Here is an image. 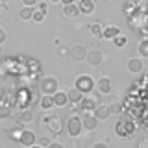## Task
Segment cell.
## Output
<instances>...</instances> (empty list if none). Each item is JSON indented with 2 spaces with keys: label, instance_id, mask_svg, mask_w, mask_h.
<instances>
[{
  "label": "cell",
  "instance_id": "836d02e7",
  "mask_svg": "<svg viewBox=\"0 0 148 148\" xmlns=\"http://www.w3.org/2000/svg\"><path fill=\"white\" fill-rule=\"evenodd\" d=\"M4 43H6V30L0 26V45H4Z\"/></svg>",
  "mask_w": 148,
  "mask_h": 148
},
{
  "label": "cell",
  "instance_id": "ba28073f",
  "mask_svg": "<svg viewBox=\"0 0 148 148\" xmlns=\"http://www.w3.org/2000/svg\"><path fill=\"white\" fill-rule=\"evenodd\" d=\"M96 106H98V102H96L92 96H89V95H85L82 98V102L78 104V108H80L83 113H95V109H96Z\"/></svg>",
  "mask_w": 148,
  "mask_h": 148
},
{
  "label": "cell",
  "instance_id": "b9f144b4",
  "mask_svg": "<svg viewBox=\"0 0 148 148\" xmlns=\"http://www.w3.org/2000/svg\"><path fill=\"white\" fill-rule=\"evenodd\" d=\"M2 96H4V91H2V89H0V98H2Z\"/></svg>",
  "mask_w": 148,
  "mask_h": 148
},
{
  "label": "cell",
  "instance_id": "2e32d148",
  "mask_svg": "<svg viewBox=\"0 0 148 148\" xmlns=\"http://www.w3.org/2000/svg\"><path fill=\"white\" fill-rule=\"evenodd\" d=\"M120 34H122V32H120V28L119 26H108V28H104V32H102V37H104V39H109V41H113L115 37H119Z\"/></svg>",
  "mask_w": 148,
  "mask_h": 148
},
{
  "label": "cell",
  "instance_id": "52a82bcc",
  "mask_svg": "<svg viewBox=\"0 0 148 148\" xmlns=\"http://www.w3.org/2000/svg\"><path fill=\"white\" fill-rule=\"evenodd\" d=\"M87 54H89V50H87L83 45H72L71 50H69V56H71V59H74L76 63L85 61V59H87Z\"/></svg>",
  "mask_w": 148,
  "mask_h": 148
},
{
  "label": "cell",
  "instance_id": "4316f807",
  "mask_svg": "<svg viewBox=\"0 0 148 148\" xmlns=\"http://www.w3.org/2000/svg\"><path fill=\"white\" fill-rule=\"evenodd\" d=\"M89 30H91V34L95 35V37H102V32H104V28L100 26V22H92V24L89 26Z\"/></svg>",
  "mask_w": 148,
  "mask_h": 148
},
{
  "label": "cell",
  "instance_id": "e575fe53",
  "mask_svg": "<svg viewBox=\"0 0 148 148\" xmlns=\"http://www.w3.org/2000/svg\"><path fill=\"white\" fill-rule=\"evenodd\" d=\"M137 148H148V137H146V139H143V141H139Z\"/></svg>",
  "mask_w": 148,
  "mask_h": 148
},
{
  "label": "cell",
  "instance_id": "7bdbcfd3",
  "mask_svg": "<svg viewBox=\"0 0 148 148\" xmlns=\"http://www.w3.org/2000/svg\"><path fill=\"white\" fill-rule=\"evenodd\" d=\"M0 2H2V4H8V2H9V0H0Z\"/></svg>",
  "mask_w": 148,
  "mask_h": 148
},
{
  "label": "cell",
  "instance_id": "f35d334b",
  "mask_svg": "<svg viewBox=\"0 0 148 148\" xmlns=\"http://www.w3.org/2000/svg\"><path fill=\"white\" fill-rule=\"evenodd\" d=\"M59 54H61V56H67V54H69V50H67V48H61V46H59Z\"/></svg>",
  "mask_w": 148,
  "mask_h": 148
},
{
  "label": "cell",
  "instance_id": "277c9868",
  "mask_svg": "<svg viewBox=\"0 0 148 148\" xmlns=\"http://www.w3.org/2000/svg\"><path fill=\"white\" fill-rule=\"evenodd\" d=\"M39 91L43 92V95L54 96L56 92L59 91V83L52 76H45V78H41V82H39Z\"/></svg>",
  "mask_w": 148,
  "mask_h": 148
},
{
  "label": "cell",
  "instance_id": "d590c367",
  "mask_svg": "<svg viewBox=\"0 0 148 148\" xmlns=\"http://www.w3.org/2000/svg\"><path fill=\"white\" fill-rule=\"evenodd\" d=\"M48 148H65V146L61 145V143H54V141H52V145H50Z\"/></svg>",
  "mask_w": 148,
  "mask_h": 148
},
{
  "label": "cell",
  "instance_id": "9c48e42d",
  "mask_svg": "<svg viewBox=\"0 0 148 148\" xmlns=\"http://www.w3.org/2000/svg\"><path fill=\"white\" fill-rule=\"evenodd\" d=\"M18 145H22V146H26V148L35 146V145H37L35 133L30 132V130H24V132H22V135H21V141H18Z\"/></svg>",
  "mask_w": 148,
  "mask_h": 148
},
{
  "label": "cell",
  "instance_id": "6da1fadb",
  "mask_svg": "<svg viewBox=\"0 0 148 148\" xmlns=\"http://www.w3.org/2000/svg\"><path fill=\"white\" fill-rule=\"evenodd\" d=\"M115 133L120 139H133V135H135V122L128 117L119 119V122L115 124Z\"/></svg>",
  "mask_w": 148,
  "mask_h": 148
},
{
  "label": "cell",
  "instance_id": "e0dca14e",
  "mask_svg": "<svg viewBox=\"0 0 148 148\" xmlns=\"http://www.w3.org/2000/svg\"><path fill=\"white\" fill-rule=\"evenodd\" d=\"M63 15L67 18H76V17L82 15V11H80V8H78V4H71V6L63 8Z\"/></svg>",
  "mask_w": 148,
  "mask_h": 148
},
{
  "label": "cell",
  "instance_id": "4dcf8cb0",
  "mask_svg": "<svg viewBox=\"0 0 148 148\" xmlns=\"http://www.w3.org/2000/svg\"><path fill=\"white\" fill-rule=\"evenodd\" d=\"M37 9H41V11L46 15V13H48V4H46V2H39V4H37Z\"/></svg>",
  "mask_w": 148,
  "mask_h": 148
},
{
  "label": "cell",
  "instance_id": "1f68e13d",
  "mask_svg": "<svg viewBox=\"0 0 148 148\" xmlns=\"http://www.w3.org/2000/svg\"><path fill=\"white\" fill-rule=\"evenodd\" d=\"M35 4H39V0H22V6H28V8H34Z\"/></svg>",
  "mask_w": 148,
  "mask_h": 148
},
{
  "label": "cell",
  "instance_id": "9a60e30c",
  "mask_svg": "<svg viewBox=\"0 0 148 148\" xmlns=\"http://www.w3.org/2000/svg\"><path fill=\"white\" fill-rule=\"evenodd\" d=\"M78 8L82 15H91L95 11V0H78Z\"/></svg>",
  "mask_w": 148,
  "mask_h": 148
},
{
  "label": "cell",
  "instance_id": "cb8c5ba5",
  "mask_svg": "<svg viewBox=\"0 0 148 148\" xmlns=\"http://www.w3.org/2000/svg\"><path fill=\"white\" fill-rule=\"evenodd\" d=\"M26 65H28V69H30V74H39V71H41V63L37 61V59L30 58Z\"/></svg>",
  "mask_w": 148,
  "mask_h": 148
},
{
  "label": "cell",
  "instance_id": "5bb4252c",
  "mask_svg": "<svg viewBox=\"0 0 148 148\" xmlns=\"http://www.w3.org/2000/svg\"><path fill=\"white\" fill-rule=\"evenodd\" d=\"M96 89H98L100 95H109L111 92V80L108 76H102L98 80V83H96Z\"/></svg>",
  "mask_w": 148,
  "mask_h": 148
},
{
  "label": "cell",
  "instance_id": "7c38bea8",
  "mask_svg": "<svg viewBox=\"0 0 148 148\" xmlns=\"http://www.w3.org/2000/svg\"><path fill=\"white\" fill-rule=\"evenodd\" d=\"M89 65H92V67H96V65H100L102 61H104V54L100 52V50H89V54H87V59H85Z\"/></svg>",
  "mask_w": 148,
  "mask_h": 148
},
{
  "label": "cell",
  "instance_id": "60d3db41",
  "mask_svg": "<svg viewBox=\"0 0 148 148\" xmlns=\"http://www.w3.org/2000/svg\"><path fill=\"white\" fill-rule=\"evenodd\" d=\"M50 2H54V4H58V2H61V0H50Z\"/></svg>",
  "mask_w": 148,
  "mask_h": 148
},
{
  "label": "cell",
  "instance_id": "4fadbf2b",
  "mask_svg": "<svg viewBox=\"0 0 148 148\" xmlns=\"http://www.w3.org/2000/svg\"><path fill=\"white\" fill-rule=\"evenodd\" d=\"M109 115H111V108L108 104H98L96 106V109H95V117L98 119V120H108L109 119Z\"/></svg>",
  "mask_w": 148,
  "mask_h": 148
},
{
  "label": "cell",
  "instance_id": "d6986e66",
  "mask_svg": "<svg viewBox=\"0 0 148 148\" xmlns=\"http://www.w3.org/2000/svg\"><path fill=\"white\" fill-rule=\"evenodd\" d=\"M37 104H39V108L45 109V111L52 109L54 106H56V104H54V98H52V96H48V95H43V96L39 98V102H37Z\"/></svg>",
  "mask_w": 148,
  "mask_h": 148
},
{
  "label": "cell",
  "instance_id": "44dd1931",
  "mask_svg": "<svg viewBox=\"0 0 148 148\" xmlns=\"http://www.w3.org/2000/svg\"><path fill=\"white\" fill-rule=\"evenodd\" d=\"M34 120V113L32 109H22L21 115H18V124H30Z\"/></svg>",
  "mask_w": 148,
  "mask_h": 148
},
{
  "label": "cell",
  "instance_id": "d4e9b609",
  "mask_svg": "<svg viewBox=\"0 0 148 148\" xmlns=\"http://www.w3.org/2000/svg\"><path fill=\"white\" fill-rule=\"evenodd\" d=\"M137 52L141 58H148V39H143L137 46Z\"/></svg>",
  "mask_w": 148,
  "mask_h": 148
},
{
  "label": "cell",
  "instance_id": "ab89813d",
  "mask_svg": "<svg viewBox=\"0 0 148 148\" xmlns=\"http://www.w3.org/2000/svg\"><path fill=\"white\" fill-rule=\"evenodd\" d=\"M4 9H6V4H2V2H0V11H4Z\"/></svg>",
  "mask_w": 148,
  "mask_h": 148
},
{
  "label": "cell",
  "instance_id": "ee69618b",
  "mask_svg": "<svg viewBox=\"0 0 148 148\" xmlns=\"http://www.w3.org/2000/svg\"><path fill=\"white\" fill-rule=\"evenodd\" d=\"M32 148H43V146H39V145H35V146H32Z\"/></svg>",
  "mask_w": 148,
  "mask_h": 148
},
{
  "label": "cell",
  "instance_id": "7a4b0ae2",
  "mask_svg": "<svg viewBox=\"0 0 148 148\" xmlns=\"http://www.w3.org/2000/svg\"><path fill=\"white\" fill-rule=\"evenodd\" d=\"M34 102H39V98H37V95L34 91L22 87V89H18L15 92V106H18L21 109H30V106Z\"/></svg>",
  "mask_w": 148,
  "mask_h": 148
},
{
  "label": "cell",
  "instance_id": "83f0119b",
  "mask_svg": "<svg viewBox=\"0 0 148 148\" xmlns=\"http://www.w3.org/2000/svg\"><path fill=\"white\" fill-rule=\"evenodd\" d=\"M22 132L24 130H18V128H13V130H9V139H13V141H21V135H22Z\"/></svg>",
  "mask_w": 148,
  "mask_h": 148
},
{
  "label": "cell",
  "instance_id": "3957f363",
  "mask_svg": "<svg viewBox=\"0 0 148 148\" xmlns=\"http://www.w3.org/2000/svg\"><path fill=\"white\" fill-rule=\"evenodd\" d=\"M43 126L48 130L50 135H59L63 132V120L58 115H46L43 119Z\"/></svg>",
  "mask_w": 148,
  "mask_h": 148
},
{
  "label": "cell",
  "instance_id": "7402d4cb",
  "mask_svg": "<svg viewBox=\"0 0 148 148\" xmlns=\"http://www.w3.org/2000/svg\"><path fill=\"white\" fill-rule=\"evenodd\" d=\"M34 8H28V6H22V9L18 11V17L22 18V21H32V17H34Z\"/></svg>",
  "mask_w": 148,
  "mask_h": 148
},
{
  "label": "cell",
  "instance_id": "ac0fdd59",
  "mask_svg": "<svg viewBox=\"0 0 148 148\" xmlns=\"http://www.w3.org/2000/svg\"><path fill=\"white\" fill-rule=\"evenodd\" d=\"M52 98H54V104L58 106V108H63V106L69 104V95H67V92H63V91H58Z\"/></svg>",
  "mask_w": 148,
  "mask_h": 148
},
{
  "label": "cell",
  "instance_id": "74e56055",
  "mask_svg": "<svg viewBox=\"0 0 148 148\" xmlns=\"http://www.w3.org/2000/svg\"><path fill=\"white\" fill-rule=\"evenodd\" d=\"M63 6H71V4H74V0H61Z\"/></svg>",
  "mask_w": 148,
  "mask_h": 148
},
{
  "label": "cell",
  "instance_id": "d6a6232c",
  "mask_svg": "<svg viewBox=\"0 0 148 148\" xmlns=\"http://www.w3.org/2000/svg\"><path fill=\"white\" fill-rule=\"evenodd\" d=\"M111 108V113H120V111H122V106L120 104H113V106H109Z\"/></svg>",
  "mask_w": 148,
  "mask_h": 148
},
{
  "label": "cell",
  "instance_id": "8fae6325",
  "mask_svg": "<svg viewBox=\"0 0 148 148\" xmlns=\"http://www.w3.org/2000/svg\"><path fill=\"white\" fill-rule=\"evenodd\" d=\"M126 67H128V71L132 74H141L143 69H145V63H143V59H139V58H130Z\"/></svg>",
  "mask_w": 148,
  "mask_h": 148
},
{
  "label": "cell",
  "instance_id": "f6af8a7d",
  "mask_svg": "<svg viewBox=\"0 0 148 148\" xmlns=\"http://www.w3.org/2000/svg\"><path fill=\"white\" fill-rule=\"evenodd\" d=\"M0 146H2V141H0Z\"/></svg>",
  "mask_w": 148,
  "mask_h": 148
},
{
  "label": "cell",
  "instance_id": "603a6c76",
  "mask_svg": "<svg viewBox=\"0 0 148 148\" xmlns=\"http://www.w3.org/2000/svg\"><path fill=\"white\" fill-rule=\"evenodd\" d=\"M11 113H13V108L11 106H8V104H0V120H6L11 117Z\"/></svg>",
  "mask_w": 148,
  "mask_h": 148
},
{
  "label": "cell",
  "instance_id": "f1b7e54d",
  "mask_svg": "<svg viewBox=\"0 0 148 148\" xmlns=\"http://www.w3.org/2000/svg\"><path fill=\"white\" fill-rule=\"evenodd\" d=\"M37 145H39V146H43V148H48L50 145H52V139H50V137H46V135H43V137H37Z\"/></svg>",
  "mask_w": 148,
  "mask_h": 148
},
{
  "label": "cell",
  "instance_id": "5b68a950",
  "mask_svg": "<svg viewBox=\"0 0 148 148\" xmlns=\"http://www.w3.org/2000/svg\"><path fill=\"white\" fill-rule=\"evenodd\" d=\"M74 87H76V89H80L83 95H89L92 89H96V83H95V80H92L89 74H82V76L76 78Z\"/></svg>",
  "mask_w": 148,
  "mask_h": 148
},
{
  "label": "cell",
  "instance_id": "f546056e",
  "mask_svg": "<svg viewBox=\"0 0 148 148\" xmlns=\"http://www.w3.org/2000/svg\"><path fill=\"white\" fill-rule=\"evenodd\" d=\"M45 13L43 11H41V9H35V11H34V17H32V21H35V22H43L45 21Z\"/></svg>",
  "mask_w": 148,
  "mask_h": 148
},
{
  "label": "cell",
  "instance_id": "8d00e7d4",
  "mask_svg": "<svg viewBox=\"0 0 148 148\" xmlns=\"http://www.w3.org/2000/svg\"><path fill=\"white\" fill-rule=\"evenodd\" d=\"M92 148H109V146L106 145V143H96V145L92 146Z\"/></svg>",
  "mask_w": 148,
  "mask_h": 148
},
{
  "label": "cell",
  "instance_id": "30bf717a",
  "mask_svg": "<svg viewBox=\"0 0 148 148\" xmlns=\"http://www.w3.org/2000/svg\"><path fill=\"white\" fill-rule=\"evenodd\" d=\"M82 122H83V130H89V132H92V130L98 128V122H100V120L95 117V113H83Z\"/></svg>",
  "mask_w": 148,
  "mask_h": 148
},
{
  "label": "cell",
  "instance_id": "ffe728a7",
  "mask_svg": "<svg viewBox=\"0 0 148 148\" xmlns=\"http://www.w3.org/2000/svg\"><path fill=\"white\" fill-rule=\"evenodd\" d=\"M67 95H69V102H72V104H80L82 98L85 96V95H83V92H82L80 89H76V87H72V89L69 91Z\"/></svg>",
  "mask_w": 148,
  "mask_h": 148
},
{
  "label": "cell",
  "instance_id": "8992f818",
  "mask_svg": "<svg viewBox=\"0 0 148 148\" xmlns=\"http://www.w3.org/2000/svg\"><path fill=\"white\" fill-rule=\"evenodd\" d=\"M82 130H83V122H82V119H80V117H76V115H72V117L67 120V133L74 139V137H78V135L82 133Z\"/></svg>",
  "mask_w": 148,
  "mask_h": 148
},
{
  "label": "cell",
  "instance_id": "484cf974",
  "mask_svg": "<svg viewBox=\"0 0 148 148\" xmlns=\"http://www.w3.org/2000/svg\"><path fill=\"white\" fill-rule=\"evenodd\" d=\"M113 45H115V46H117V48H124V46H126V45H128V37H126V35H122V34H120L119 37H115V39H113Z\"/></svg>",
  "mask_w": 148,
  "mask_h": 148
}]
</instances>
